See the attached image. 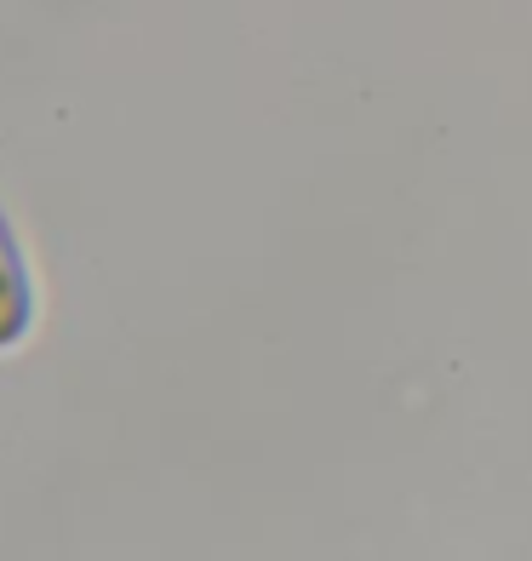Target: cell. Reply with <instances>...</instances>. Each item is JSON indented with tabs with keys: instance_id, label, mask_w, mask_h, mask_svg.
Listing matches in <instances>:
<instances>
[{
	"instance_id": "obj_1",
	"label": "cell",
	"mask_w": 532,
	"mask_h": 561,
	"mask_svg": "<svg viewBox=\"0 0 532 561\" xmlns=\"http://www.w3.org/2000/svg\"><path fill=\"white\" fill-rule=\"evenodd\" d=\"M30 321V280H23V264H18V247L0 224V344L23 333Z\"/></svg>"
}]
</instances>
